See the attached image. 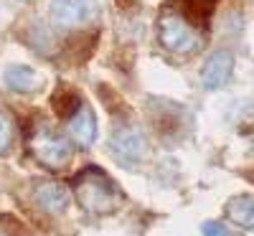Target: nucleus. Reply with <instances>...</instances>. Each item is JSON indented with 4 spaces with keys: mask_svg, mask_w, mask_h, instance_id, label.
Returning a JSON list of instances; mask_svg holds the SVG:
<instances>
[{
    "mask_svg": "<svg viewBox=\"0 0 254 236\" xmlns=\"http://www.w3.org/2000/svg\"><path fill=\"white\" fill-rule=\"evenodd\" d=\"M71 190L76 203L92 216H110L120 208V190L115 180L97 165L79 170L71 180Z\"/></svg>",
    "mask_w": 254,
    "mask_h": 236,
    "instance_id": "1",
    "label": "nucleus"
},
{
    "mask_svg": "<svg viewBox=\"0 0 254 236\" xmlns=\"http://www.w3.org/2000/svg\"><path fill=\"white\" fill-rule=\"evenodd\" d=\"M158 41L173 54H190L201 49V33L188 23L178 8H165L158 18Z\"/></svg>",
    "mask_w": 254,
    "mask_h": 236,
    "instance_id": "2",
    "label": "nucleus"
},
{
    "mask_svg": "<svg viewBox=\"0 0 254 236\" xmlns=\"http://www.w3.org/2000/svg\"><path fill=\"white\" fill-rule=\"evenodd\" d=\"M28 147H31L33 158L41 165L51 168V170H61L64 165L69 163V158H71V145L64 140L61 135L51 132L49 127H44V124L36 127V132L28 140Z\"/></svg>",
    "mask_w": 254,
    "mask_h": 236,
    "instance_id": "3",
    "label": "nucleus"
},
{
    "mask_svg": "<svg viewBox=\"0 0 254 236\" xmlns=\"http://www.w3.org/2000/svg\"><path fill=\"white\" fill-rule=\"evenodd\" d=\"M99 15L94 0H54L51 20L59 28H81Z\"/></svg>",
    "mask_w": 254,
    "mask_h": 236,
    "instance_id": "4",
    "label": "nucleus"
},
{
    "mask_svg": "<svg viewBox=\"0 0 254 236\" xmlns=\"http://www.w3.org/2000/svg\"><path fill=\"white\" fill-rule=\"evenodd\" d=\"M231 71H234V54L226 51V49L214 51V54L206 59L203 69H201V84H203V89H208V92L221 89L224 84L229 81Z\"/></svg>",
    "mask_w": 254,
    "mask_h": 236,
    "instance_id": "5",
    "label": "nucleus"
},
{
    "mask_svg": "<svg viewBox=\"0 0 254 236\" xmlns=\"http://www.w3.org/2000/svg\"><path fill=\"white\" fill-rule=\"evenodd\" d=\"M112 150L130 165V163H137L142 155H145V140L140 132L135 130H120L115 132V140H112Z\"/></svg>",
    "mask_w": 254,
    "mask_h": 236,
    "instance_id": "6",
    "label": "nucleus"
},
{
    "mask_svg": "<svg viewBox=\"0 0 254 236\" xmlns=\"http://www.w3.org/2000/svg\"><path fill=\"white\" fill-rule=\"evenodd\" d=\"M69 127H71V135L74 140L81 145V147H89L94 140H97V119H94V112L89 107H79V110L69 117Z\"/></svg>",
    "mask_w": 254,
    "mask_h": 236,
    "instance_id": "7",
    "label": "nucleus"
},
{
    "mask_svg": "<svg viewBox=\"0 0 254 236\" xmlns=\"http://www.w3.org/2000/svg\"><path fill=\"white\" fill-rule=\"evenodd\" d=\"M5 84L8 89L13 92H20V94H33L41 89V76L31 69V66H23V63H15V66H8L5 69Z\"/></svg>",
    "mask_w": 254,
    "mask_h": 236,
    "instance_id": "8",
    "label": "nucleus"
},
{
    "mask_svg": "<svg viewBox=\"0 0 254 236\" xmlns=\"http://www.w3.org/2000/svg\"><path fill=\"white\" fill-rule=\"evenodd\" d=\"M226 219L237 224L239 229L254 231V196L244 193V196H234L226 203Z\"/></svg>",
    "mask_w": 254,
    "mask_h": 236,
    "instance_id": "9",
    "label": "nucleus"
},
{
    "mask_svg": "<svg viewBox=\"0 0 254 236\" xmlns=\"http://www.w3.org/2000/svg\"><path fill=\"white\" fill-rule=\"evenodd\" d=\"M36 201L49 213H64L69 206V193L59 183H44V185L36 188Z\"/></svg>",
    "mask_w": 254,
    "mask_h": 236,
    "instance_id": "10",
    "label": "nucleus"
},
{
    "mask_svg": "<svg viewBox=\"0 0 254 236\" xmlns=\"http://www.w3.org/2000/svg\"><path fill=\"white\" fill-rule=\"evenodd\" d=\"M216 8V0H183L181 3V13L186 15L188 23H206V20L211 18V13H214Z\"/></svg>",
    "mask_w": 254,
    "mask_h": 236,
    "instance_id": "11",
    "label": "nucleus"
},
{
    "mask_svg": "<svg viewBox=\"0 0 254 236\" xmlns=\"http://www.w3.org/2000/svg\"><path fill=\"white\" fill-rule=\"evenodd\" d=\"M51 104H54V112H56L59 117L69 119V117L79 110V107H81V97H79L74 89H69V87H61V89L54 94Z\"/></svg>",
    "mask_w": 254,
    "mask_h": 236,
    "instance_id": "12",
    "label": "nucleus"
},
{
    "mask_svg": "<svg viewBox=\"0 0 254 236\" xmlns=\"http://www.w3.org/2000/svg\"><path fill=\"white\" fill-rule=\"evenodd\" d=\"M10 147H13V124L0 112V155H8Z\"/></svg>",
    "mask_w": 254,
    "mask_h": 236,
    "instance_id": "13",
    "label": "nucleus"
},
{
    "mask_svg": "<svg viewBox=\"0 0 254 236\" xmlns=\"http://www.w3.org/2000/svg\"><path fill=\"white\" fill-rule=\"evenodd\" d=\"M203 236H237V234H231L226 226H221V224H214V221H208L206 226H203Z\"/></svg>",
    "mask_w": 254,
    "mask_h": 236,
    "instance_id": "14",
    "label": "nucleus"
}]
</instances>
